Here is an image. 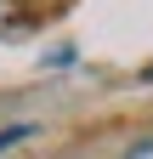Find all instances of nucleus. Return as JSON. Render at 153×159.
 Here are the masks:
<instances>
[{
  "label": "nucleus",
  "mask_w": 153,
  "mask_h": 159,
  "mask_svg": "<svg viewBox=\"0 0 153 159\" xmlns=\"http://www.w3.org/2000/svg\"><path fill=\"white\" fill-rule=\"evenodd\" d=\"M28 136H34V125H6L0 131V148H17V142H28Z\"/></svg>",
  "instance_id": "f257e3e1"
}]
</instances>
